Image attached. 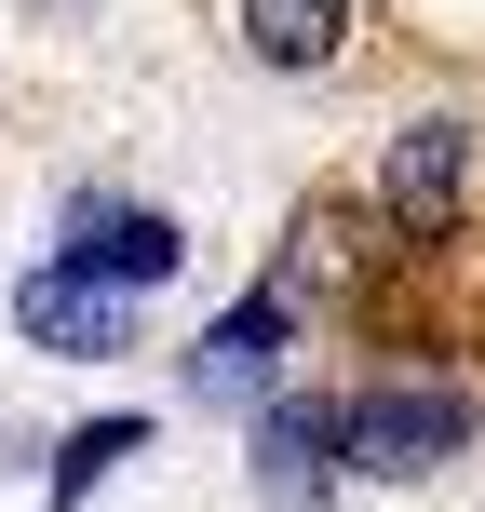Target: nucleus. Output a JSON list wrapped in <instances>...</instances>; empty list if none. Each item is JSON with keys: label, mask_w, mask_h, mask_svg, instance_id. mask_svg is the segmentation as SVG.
I'll list each match as a JSON object with an SVG mask.
<instances>
[{"label": "nucleus", "mask_w": 485, "mask_h": 512, "mask_svg": "<svg viewBox=\"0 0 485 512\" xmlns=\"http://www.w3.org/2000/svg\"><path fill=\"white\" fill-rule=\"evenodd\" d=\"M459 189H472V122H405L378 162V216L405 243H445L459 230Z\"/></svg>", "instance_id": "f257e3e1"}, {"label": "nucleus", "mask_w": 485, "mask_h": 512, "mask_svg": "<svg viewBox=\"0 0 485 512\" xmlns=\"http://www.w3.org/2000/svg\"><path fill=\"white\" fill-rule=\"evenodd\" d=\"M459 445H472L459 391H364L351 405V472H445Z\"/></svg>", "instance_id": "f03ea898"}, {"label": "nucleus", "mask_w": 485, "mask_h": 512, "mask_svg": "<svg viewBox=\"0 0 485 512\" xmlns=\"http://www.w3.org/2000/svg\"><path fill=\"white\" fill-rule=\"evenodd\" d=\"M14 324L41 337V351H81V364H95V351H122V297H108L95 270H68V256L14 283Z\"/></svg>", "instance_id": "7ed1b4c3"}, {"label": "nucleus", "mask_w": 485, "mask_h": 512, "mask_svg": "<svg viewBox=\"0 0 485 512\" xmlns=\"http://www.w3.org/2000/svg\"><path fill=\"white\" fill-rule=\"evenodd\" d=\"M283 337H297V297H283V283H256V297L230 310V324L203 337V351H189V391H216V405H243L256 378H270V351Z\"/></svg>", "instance_id": "20e7f679"}, {"label": "nucleus", "mask_w": 485, "mask_h": 512, "mask_svg": "<svg viewBox=\"0 0 485 512\" xmlns=\"http://www.w3.org/2000/svg\"><path fill=\"white\" fill-rule=\"evenodd\" d=\"M337 459H351V405H270V418H256V486L324 499Z\"/></svg>", "instance_id": "39448f33"}, {"label": "nucleus", "mask_w": 485, "mask_h": 512, "mask_svg": "<svg viewBox=\"0 0 485 512\" xmlns=\"http://www.w3.org/2000/svg\"><path fill=\"white\" fill-rule=\"evenodd\" d=\"M54 256H68V270H95L108 297H135V283H176V270H189V230H176V216H95V230L54 243Z\"/></svg>", "instance_id": "423d86ee"}, {"label": "nucleus", "mask_w": 485, "mask_h": 512, "mask_svg": "<svg viewBox=\"0 0 485 512\" xmlns=\"http://www.w3.org/2000/svg\"><path fill=\"white\" fill-rule=\"evenodd\" d=\"M351 0H243V54L256 68H337Z\"/></svg>", "instance_id": "0eeeda50"}, {"label": "nucleus", "mask_w": 485, "mask_h": 512, "mask_svg": "<svg viewBox=\"0 0 485 512\" xmlns=\"http://www.w3.org/2000/svg\"><path fill=\"white\" fill-rule=\"evenodd\" d=\"M135 445H149L135 418H95V432H68V445H54V512H68L81 486H108V459H135Z\"/></svg>", "instance_id": "6e6552de"}, {"label": "nucleus", "mask_w": 485, "mask_h": 512, "mask_svg": "<svg viewBox=\"0 0 485 512\" xmlns=\"http://www.w3.org/2000/svg\"><path fill=\"white\" fill-rule=\"evenodd\" d=\"M351 270V203H310L297 216V283H283V297H310V283H337Z\"/></svg>", "instance_id": "1a4fd4ad"}]
</instances>
